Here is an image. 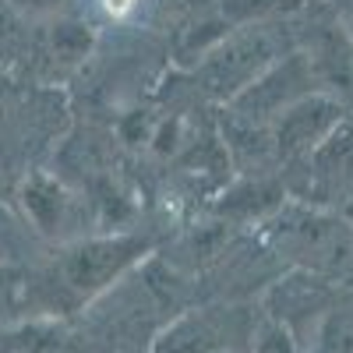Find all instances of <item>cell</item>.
I'll list each match as a JSON object with an SVG mask.
<instances>
[{
	"mask_svg": "<svg viewBox=\"0 0 353 353\" xmlns=\"http://www.w3.org/2000/svg\"><path fill=\"white\" fill-rule=\"evenodd\" d=\"M103 8H106L110 18H128L138 8V0H103Z\"/></svg>",
	"mask_w": 353,
	"mask_h": 353,
	"instance_id": "obj_1",
	"label": "cell"
}]
</instances>
